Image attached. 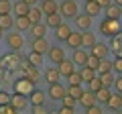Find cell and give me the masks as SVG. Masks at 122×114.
Listing matches in <instances>:
<instances>
[{"mask_svg":"<svg viewBox=\"0 0 122 114\" xmlns=\"http://www.w3.org/2000/svg\"><path fill=\"white\" fill-rule=\"evenodd\" d=\"M120 31H122V26H120V22H118V18H108L106 16L104 21L100 22V33L106 35V37H114Z\"/></svg>","mask_w":122,"mask_h":114,"instance_id":"6da1fadb","label":"cell"},{"mask_svg":"<svg viewBox=\"0 0 122 114\" xmlns=\"http://www.w3.org/2000/svg\"><path fill=\"white\" fill-rule=\"evenodd\" d=\"M33 90H35V82H33V79H29L26 75L14 82V92H16V94H25V96H29Z\"/></svg>","mask_w":122,"mask_h":114,"instance_id":"7a4b0ae2","label":"cell"},{"mask_svg":"<svg viewBox=\"0 0 122 114\" xmlns=\"http://www.w3.org/2000/svg\"><path fill=\"white\" fill-rule=\"evenodd\" d=\"M59 14L65 18H75L77 14V2L75 0H63L59 4Z\"/></svg>","mask_w":122,"mask_h":114,"instance_id":"3957f363","label":"cell"},{"mask_svg":"<svg viewBox=\"0 0 122 114\" xmlns=\"http://www.w3.org/2000/svg\"><path fill=\"white\" fill-rule=\"evenodd\" d=\"M6 43H8L10 51H20V49L25 47V39H22V35H20L18 31L8 33V37H6Z\"/></svg>","mask_w":122,"mask_h":114,"instance_id":"277c9868","label":"cell"},{"mask_svg":"<svg viewBox=\"0 0 122 114\" xmlns=\"http://www.w3.org/2000/svg\"><path fill=\"white\" fill-rule=\"evenodd\" d=\"M2 65H4V69L14 71V69H18V67L22 65V59L18 55H14V53H8V55L2 57Z\"/></svg>","mask_w":122,"mask_h":114,"instance_id":"5b68a950","label":"cell"},{"mask_svg":"<svg viewBox=\"0 0 122 114\" xmlns=\"http://www.w3.org/2000/svg\"><path fill=\"white\" fill-rule=\"evenodd\" d=\"M10 104H12L18 112H22V110L29 108V98H26L25 94H16L14 92V96H10Z\"/></svg>","mask_w":122,"mask_h":114,"instance_id":"8992f818","label":"cell"},{"mask_svg":"<svg viewBox=\"0 0 122 114\" xmlns=\"http://www.w3.org/2000/svg\"><path fill=\"white\" fill-rule=\"evenodd\" d=\"M67 94V90L61 86L59 82H55V83H49V98L51 100H63V96Z\"/></svg>","mask_w":122,"mask_h":114,"instance_id":"52a82bcc","label":"cell"},{"mask_svg":"<svg viewBox=\"0 0 122 114\" xmlns=\"http://www.w3.org/2000/svg\"><path fill=\"white\" fill-rule=\"evenodd\" d=\"M57 69H59V73L61 75H69V73H73L75 71V63H73V59H67V57H63L59 63H57Z\"/></svg>","mask_w":122,"mask_h":114,"instance_id":"ba28073f","label":"cell"},{"mask_svg":"<svg viewBox=\"0 0 122 114\" xmlns=\"http://www.w3.org/2000/svg\"><path fill=\"white\" fill-rule=\"evenodd\" d=\"M75 26H77L79 31H87V29H90L92 26V16L87 12H83V14H75Z\"/></svg>","mask_w":122,"mask_h":114,"instance_id":"9c48e42d","label":"cell"},{"mask_svg":"<svg viewBox=\"0 0 122 114\" xmlns=\"http://www.w3.org/2000/svg\"><path fill=\"white\" fill-rule=\"evenodd\" d=\"M87 57H90V53H87L83 47H77V49H73V57H71V59H73L75 65H81L83 67L87 63Z\"/></svg>","mask_w":122,"mask_h":114,"instance_id":"30bf717a","label":"cell"},{"mask_svg":"<svg viewBox=\"0 0 122 114\" xmlns=\"http://www.w3.org/2000/svg\"><path fill=\"white\" fill-rule=\"evenodd\" d=\"M30 49L37 53H47L49 51V43L45 41V37H37V39H30Z\"/></svg>","mask_w":122,"mask_h":114,"instance_id":"8fae6325","label":"cell"},{"mask_svg":"<svg viewBox=\"0 0 122 114\" xmlns=\"http://www.w3.org/2000/svg\"><path fill=\"white\" fill-rule=\"evenodd\" d=\"M45 100H47V94L43 92V90H33V92L29 94V102L33 106H41L45 104Z\"/></svg>","mask_w":122,"mask_h":114,"instance_id":"7c38bea8","label":"cell"},{"mask_svg":"<svg viewBox=\"0 0 122 114\" xmlns=\"http://www.w3.org/2000/svg\"><path fill=\"white\" fill-rule=\"evenodd\" d=\"M22 69H25V75L29 79H33V82H39V69H37V65H33V63H26V61H22Z\"/></svg>","mask_w":122,"mask_h":114,"instance_id":"4fadbf2b","label":"cell"},{"mask_svg":"<svg viewBox=\"0 0 122 114\" xmlns=\"http://www.w3.org/2000/svg\"><path fill=\"white\" fill-rule=\"evenodd\" d=\"M47 29H49V26H47V25H43V22H33V25H30V29H29L30 39H37V37H45Z\"/></svg>","mask_w":122,"mask_h":114,"instance_id":"5bb4252c","label":"cell"},{"mask_svg":"<svg viewBox=\"0 0 122 114\" xmlns=\"http://www.w3.org/2000/svg\"><path fill=\"white\" fill-rule=\"evenodd\" d=\"M79 104H81L83 106V108H87V106H92V104H96V94H94V92H92V90H83V94H81V96H79Z\"/></svg>","mask_w":122,"mask_h":114,"instance_id":"9a60e30c","label":"cell"},{"mask_svg":"<svg viewBox=\"0 0 122 114\" xmlns=\"http://www.w3.org/2000/svg\"><path fill=\"white\" fill-rule=\"evenodd\" d=\"M92 55H96V57H100V59H102V57H108V53H110V47H108V45H104V43H94V45H92Z\"/></svg>","mask_w":122,"mask_h":114,"instance_id":"2e32d148","label":"cell"},{"mask_svg":"<svg viewBox=\"0 0 122 114\" xmlns=\"http://www.w3.org/2000/svg\"><path fill=\"white\" fill-rule=\"evenodd\" d=\"M65 43L69 45L71 49L81 47V31H71V33H69V37L65 39Z\"/></svg>","mask_w":122,"mask_h":114,"instance_id":"e0dca14e","label":"cell"},{"mask_svg":"<svg viewBox=\"0 0 122 114\" xmlns=\"http://www.w3.org/2000/svg\"><path fill=\"white\" fill-rule=\"evenodd\" d=\"M49 59H51L53 63H59L61 59H63V57H65V51H63V47H51V45H49Z\"/></svg>","mask_w":122,"mask_h":114,"instance_id":"ac0fdd59","label":"cell"},{"mask_svg":"<svg viewBox=\"0 0 122 114\" xmlns=\"http://www.w3.org/2000/svg\"><path fill=\"white\" fill-rule=\"evenodd\" d=\"M106 106L112 108V110H120V108H122V94H120V92H118V94H110Z\"/></svg>","mask_w":122,"mask_h":114,"instance_id":"d6986e66","label":"cell"},{"mask_svg":"<svg viewBox=\"0 0 122 114\" xmlns=\"http://www.w3.org/2000/svg\"><path fill=\"white\" fill-rule=\"evenodd\" d=\"M69 33H71V29L67 25H63V22L55 26V39L57 41H65L67 37H69Z\"/></svg>","mask_w":122,"mask_h":114,"instance_id":"ffe728a7","label":"cell"},{"mask_svg":"<svg viewBox=\"0 0 122 114\" xmlns=\"http://www.w3.org/2000/svg\"><path fill=\"white\" fill-rule=\"evenodd\" d=\"M14 25H16V29H18V31H29L33 22H30V18L26 16V14H18V16H16V21H14Z\"/></svg>","mask_w":122,"mask_h":114,"instance_id":"44dd1931","label":"cell"},{"mask_svg":"<svg viewBox=\"0 0 122 114\" xmlns=\"http://www.w3.org/2000/svg\"><path fill=\"white\" fill-rule=\"evenodd\" d=\"M41 10H43V14L59 12V4H57L55 0H43V4H41Z\"/></svg>","mask_w":122,"mask_h":114,"instance_id":"7402d4cb","label":"cell"},{"mask_svg":"<svg viewBox=\"0 0 122 114\" xmlns=\"http://www.w3.org/2000/svg\"><path fill=\"white\" fill-rule=\"evenodd\" d=\"M26 16L30 18V22H41V18H43V10H41V6H30L29 12H26Z\"/></svg>","mask_w":122,"mask_h":114,"instance_id":"603a6c76","label":"cell"},{"mask_svg":"<svg viewBox=\"0 0 122 114\" xmlns=\"http://www.w3.org/2000/svg\"><path fill=\"white\" fill-rule=\"evenodd\" d=\"M104 10H106V16L108 18H120L122 16V8L116 4V2H112L110 6H106Z\"/></svg>","mask_w":122,"mask_h":114,"instance_id":"cb8c5ba5","label":"cell"},{"mask_svg":"<svg viewBox=\"0 0 122 114\" xmlns=\"http://www.w3.org/2000/svg\"><path fill=\"white\" fill-rule=\"evenodd\" d=\"M59 78H61V73H59V69H57V67H49V69L45 71V82H47V83L59 82Z\"/></svg>","mask_w":122,"mask_h":114,"instance_id":"d4e9b609","label":"cell"},{"mask_svg":"<svg viewBox=\"0 0 122 114\" xmlns=\"http://www.w3.org/2000/svg\"><path fill=\"white\" fill-rule=\"evenodd\" d=\"M45 16H47L45 25H47V26H53V29H55L57 25H61V22H63V16H61L59 12H51V14H45Z\"/></svg>","mask_w":122,"mask_h":114,"instance_id":"484cf974","label":"cell"},{"mask_svg":"<svg viewBox=\"0 0 122 114\" xmlns=\"http://www.w3.org/2000/svg\"><path fill=\"white\" fill-rule=\"evenodd\" d=\"M29 8H30V6L26 4L25 0H16V2L12 4V12L16 14V16H18V14H26V12H29Z\"/></svg>","mask_w":122,"mask_h":114,"instance_id":"4316f807","label":"cell"},{"mask_svg":"<svg viewBox=\"0 0 122 114\" xmlns=\"http://www.w3.org/2000/svg\"><path fill=\"white\" fill-rule=\"evenodd\" d=\"M110 49H112L114 53H120V49H122V35L118 33V35H114V37H110V45H108Z\"/></svg>","mask_w":122,"mask_h":114,"instance_id":"83f0119b","label":"cell"},{"mask_svg":"<svg viewBox=\"0 0 122 114\" xmlns=\"http://www.w3.org/2000/svg\"><path fill=\"white\" fill-rule=\"evenodd\" d=\"M100 10H102V6L98 4L96 0H87V2H86V12L90 14V16H96Z\"/></svg>","mask_w":122,"mask_h":114,"instance_id":"f1b7e54d","label":"cell"},{"mask_svg":"<svg viewBox=\"0 0 122 114\" xmlns=\"http://www.w3.org/2000/svg\"><path fill=\"white\" fill-rule=\"evenodd\" d=\"M94 43H96V37H94V33H90V31H81V47H92Z\"/></svg>","mask_w":122,"mask_h":114,"instance_id":"f546056e","label":"cell"},{"mask_svg":"<svg viewBox=\"0 0 122 114\" xmlns=\"http://www.w3.org/2000/svg\"><path fill=\"white\" fill-rule=\"evenodd\" d=\"M110 94H112V92H110L108 86H102V88L96 92V100H98V102H104V104H106V102H108V98H110Z\"/></svg>","mask_w":122,"mask_h":114,"instance_id":"4dcf8cb0","label":"cell"},{"mask_svg":"<svg viewBox=\"0 0 122 114\" xmlns=\"http://www.w3.org/2000/svg\"><path fill=\"white\" fill-rule=\"evenodd\" d=\"M0 26H2L4 31H8V29L14 26V18L10 16V12L8 14H0Z\"/></svg>","mask_w":122,"mask_h":114,"instance_id":"1f68e13d","label":"cell"},{"mask_svg":"<svg viewBox=\"0 0 122 114\" xmlns=\"http://www.w3.org/2000/svg\"><path fill=\"white\" fill-rule=\"evenodd\" d=\"M112 65H114V61H110L108 57H102L100 63H98V73H104V71H112Z\"/></svg>","mask_w":122,"mask_h":114,"instance_id":"d6a6232c","label":"cell"},{"mask_svg":"<svg viewBox=\"0 0 122 114\" xmlns=\"http://www.w3.org/2000/svg\"><path fill=\"white\" fill-rule=\"evenodd\" d=\"M26 61H29V63H33V65H37V67H39L41 63H43V53H37V51H33V49H30L29 57H26Z\"/></svg>","mask_w":122,"mask_h":114,"instance_id":"836d02e7","label":"cell"},{"mask_svg":"<svg viewBox=\"0 0 122 114\" xmlns=\"http://www.w3.org/2000/svg\"><path fill=\"white\" fill-rule=\"evenodd\" d=\"M96 73H98V71H96V69H92L90 65H83V67H81V79H83L86 83L90 82V79L96 78Z\"/></svg>","mask_w":122,"mask_h":114,"instance_id":"e575fe53","label":"cell"},{"mask_svg":"<svg viewBox=\"0 0 122 114\" xmlns=\"http://www.w3.org/2000/svg\"><path fill=\"white\" fill-rule=\"evenodd\" d=\"M67 94H69V96H73L75 100H79V96L83 94L81 83H69V88H67Z\"/></svg>","mask_w":122,"mask_h":114,"instance_id":"d590c367","label":"cell"},{"mask_svg":"<svg viewBox=\"0 0 122 114\" xmlns=\"http://www.w3.org/2000/svg\"><path fill=\"white\" fill-rule=\"evenodd\" d=\"M98 78H100V82H102V86H112L114 83V75H112V71H104V73H98Z\"/></svg>","mask_w":122,"mask_h":114,"instance_id":"8d00e7d4","label":"cell"},{"mask_svg":"<svg viewBox=\"0 0 122 114\" xmlns=\"http://www.w3.org/2000/svg\"><path fill=\"white\" fill-rule=\"evenodd\" d=\"M18 110L14 108L10 102H6V104H0V114H16Z\"/></svg>","mask_w":122,"mask_h":114,"instance_id":"74e56055","label":"cell"},{"mask_svg":"<svg viewBox=\"0 0 122 114\" xmlns=\"http://www.w3.org/2000/svg\"><path fill=\"white\" fill-rule=\"evenodd\" d=\"M12 12V2L10 0H0V14H8Z\"/></svg>","mask_w":122,"mask_h":114,"instance_id":"f35d334b","label":"cell"},{"mask_svg":"<svg viewBox=\"0 0 122 114\" xmlns=\"http://www.w3.org/2000/svg\"><path fill=\"white\" fill-rule=\"evenodd\" d=\"M87 86H90V90H92V92L96 94L98 90L102 88V82H100V78H94V79H90V82H87Z\"/></svg>","mask_w":122,"mask_h":114,"instance_id":"ab89813d","label":"cell"},{"mask_svg":"<svg viewBox=\"0 0 122 114\" xmlns=\"http://www.w3.org/2000/svg\"><path fill=\"white\" fill-rule=\"evenodd\" d=\"M67 79H69V83H81V71H73V73L67 75Z\"/></svg>","mask_w":122,"mask_h":114,"instance_id":"60d3db41","label":"cell"},{"mask_svg":"<svg viewBox=\"0 0 122 114\" xmlns=\"http://www.w3.org/2000/svg\"><path fill=\"white\" fill-rule=\"evenodd\" d=\"M98 63H100V57H96V55H92V53H90V57H87V63H86V65H90L92 69H96V71H98Z\"/></svg>","mask_w":122,"mask_h":114,"instance_id":"b9f144b4","label":"cell"},{"mask_svg":"<svg viewBox=\"0 0 122 114\" xmlns=\"http://www.w3.org/2000/svg\"><path fill=\"white\" fill-rule=\"evenodd\" d=\"M112 71H116V73H122V55H118L116 59H114V65H112Z\"/></svg>","mask_w":122,"mask_h":114,"instance_id":"7bdbcfd3","label":"cell"},{"mask_svg":"<svg viewBox=\"0 0 122 114\" xmlns=\"http://www.w3.org/2000/svg\"><path fill=\"white\" fill-rule=\"evenodd\" d=\"M63 104H65V106H71V108H75L77 100H75L73 96H69V94H65V96H63Z\"/></svg>","mask_w":122,"mask_h":114,"instance_id":"ee69618b","label":"cell"},{"mask_svg":"<svg viewBox=\"0 0 122 114\" xmlns=\"http://www.w3.org/2000/svg\"><path fill=\"white\" fill-rule=\"evenodd\" d=\"M102 112V108L98 104H92V106H87V112L86 114H100Z\"/></svg>","mask_w":122,"mask_h":114,"instance_id":"f6af8a7d","label":"cell"},{"mask_svg":"<svg viewBox=\"0 0 122 114\" xmlns=\"http://www.w3.org/2000/svg\"><path fill=\"white\" fill-rule=\"evenodd\" d=\"M6 102H10V94L4 92V90H0V104H6Z\"/></svg>","mask_w":122,"mask_h":114,"instance_id":"bcb514c9","label":"cell"},{"mask_svg":"<svg viewBox=\"0 0 122 114\" xmlns=\"http://www.w3.org/2000/svg\"><path fill=\"white\" fill-rule=\"evenodd\" d=\"M59 112H61V114H75V108H71V106H65V104H63V106L59 108Z\"/></svg>","mask_w":122,"mask_h":114,"instance_id":"7dc6e473","label":"cell"},{"mask_svg":"<svg viewBox=\"0 0 122 114\" xmlns=\"http://www.w3.org/2000/svg\"><path fill=\"white\" fill-rule=\"evenodd\" d=\"M114 86H116V90H118V92H122V73H120V78H116V79H114Z\"/></svg>","mask_w":122,"mask_h":114,"instance_id":"c3c4849f","label":"cell"},{"mask_svg":"<svg viewBox=\"0 0 122 114\" xmlns=\"http://www.w3.org/2000/svg\"><path fill=\"white\" fill-rule=\"evenodd\" d=\"M96 2L102 6V8H106V6H110V4H112V0H96Z\"/></svg>","mask_w":122,"mask_h":114,"instance_id":"681fc988","label":"cell"},{"mask_svg":"<svg viewBox=\"0 0 122 114\" xmlns=\"http://www.w3.org/2000/svg\"><path fill=\"white\" fill-rule=\"evenodd\" d=\"M33 110H35L37 114H45V110H43V104H41V106H33Z\"/></svg>","mask_w":122,"mask_h":114,"instance_id":"f907efd6","label":"cell"},{"mask_svg":"<svg viewBox=\"0 0 122 114\" xmlns=\"http://www.w3.org/2000/svg\"><path fill=\"white\" fill-rule=\"evenodd\" d=\"M25 2H26V4H29V6H33V4H37V0H25Z\"/></svg>","mask_w":122,"mask_h":114,"instance_id":"816d5d0a","label":"cell"},{"mask_svg":"<svg viewBox=\"0 0 122 114\" xmlns=\"http://www.w3.org/2000/svg\"><path fill=\"white\" fill-rule=\"evenodd\" d=\"M2 71H4V65H2V59H0V75H2Z\"/></svg>","mask_w":122,"mask_h":114,"instance_id":"f5cc1de1","label":"cell"},{"mask_svg":"<svg viewBox=\"0 0 122 114\" xmlns=\"http://www.w3.org/2000/svg\"><path fill=\"white\" fill-rule=\"evenodd\" d=\"M2 35H4V29H2V26H0V39H2Z\"/></svg>","mask_w":122,"mask_h":114,"instance_id":"db71d44e","label":"cell"},{"mask_svg":"<svg viewBox=\"0 0 122 114\" xmlns=\"http://www.w3.org/2000/svg\"><path fill=\"white\" fill-rule=\"evenodd\" d=\"M114 2H116V4H118V6H122V0H114Z\"/></svg>","mask_w":122,"mask_h":114,"instance_id":"11a10c76","label":"cell"},{"mask_svg":"<svg viewBox=\"0 0 122 114\" xmlns=\"http://www.w3.org/2000/svg\"><path fill=\"white\" fill-rule=\"evenodd\" d=\"M120 8H122V6H120Z\"/></svg>","mask_w":122,"mask_h":114,"instance_id":"9f6ffc18","label":"cell"},{"mask_svg":"<svg viewBox=\"0 0 122 114\" xmlns=\"http://www.w3.org/2000/svg\"><path fill=\"white\" fill-rule=\"evenodd\" d=\"M86 2H87V0H86Z\"/></svg>","mask_w":122,"mask_h":114,"instance_id":"6f0895ef","label":"cell"},{"mask_svg":"<svg viewBox=\"0 0 122 114\" xmlns=\"http://www.w3.org/2000/svg\"><path fill=\"white\" fill-rule=\"evenodd\" d=\"M120 94H122V92H120Z\"/></svg>","mask_w":122,"mask_h":114,"instance_id":"680465c9","label":"cell"}]
</instances>
